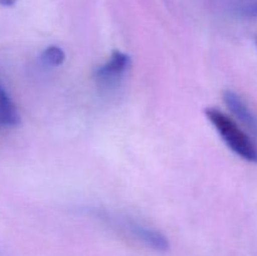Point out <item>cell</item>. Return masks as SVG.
<instances>
[{"label":"cell","instance_id":"cell-7","mask_svg":"<svg viewBox=\"0 0 257 256\" xmlns=\"http://www.w3.org/2000/svg\"><path fill=\"white\" fill-rule=\"evenodd\" d=\"M246 14L250 15V17L257 18V3H255V4H252V5H250V7L246 8Z\"/></svg>","mask_w":257,"mask_h":256},{"label":"cell","instance_id":"cell-8","mask_svg":"<svg viewBox=\"0 0 257 256\" xmlns=\"http://www.w3.org/2000/svg\"><path fill=\"white\" fill-rule=\"evenodd\" d=\"M18 0H0V5L2 7H13Z\"/></svg>","mask_w":257,"mask_h":256},{"label":"cell","instance_id":"cell-4","mask_svg":"<svg viewBox=\"0 0 257 256\" xmlns=\"http://www.w3.org/2000/svg\"><path fill=\"white\" fill-rule=\"evenodd\" d=\"M125 226L132 232V235H135L138 240L146 243L148 247H152L157 251H166L170 247L167 237L158 230L131 220L125 222Z\"/></svg>","mask_w":257,"mask_h":256},{"label":"cell","instance_id":"cell-3","mask_svg":"<svg viewBox=\"0 0 257 256\" xmlns=\"http://www.w3.org/2000/svg\"><path fill=\"white\" fill-rule=\"evenodd\" d=\"M226 107L232 112V114L257 137V117L255 113L248 108L245 100L233 90H225L222 94Z\"/></svg>","mask_w":257,"mask_h":256},{"label":"cell","instance_id":"cell-2","mask_svg":"<svg viewBox=\"0 0 257 256\" xmlns=\"http://www.w3.org/2000/svg\"><path fill=\"white\" fill-rule=\"evenodd\" d=\"M131 67V57L120 50H114L105 63L95 68L94 78L100 84H110L122 77Z\"/></svg>","mask_w":257,"mask_h":256},{"label":"cell","instance_id":"cell-9","mask_svg":"<svg viewBox=\"0 0 257 256\" xmlns=\"http://www.w3.org/2000/svg\"><path fill=\"white\" fill-rule=\"evenodd\" d=\"M256 47H257V37H256Z\"/></svg>","mask_w":257,"mask_h":256},{"label":"cell","instance_id":"cell-5","mask_svg":"<svg viewBox=\"0 0 257 256\" xmlns=\"http://www.w3.org/2000/svg\"><path fill=\"white\" fill-rule=\"evenodd\" d=\"M0 122L9 127H14L20 123L19 112L2 85H0Z\"/></svg>","mask_w":257,"mask_h":256},{"label":"cell","instance_id":"cell-1","mask_svg":"<svg viewBox=\"0 0 257 256\" xmlns=\"http://www.w3.org/2000/svg\"><path fill=\"white\" fill-rule=\"evenodd\" d=\"M205 115L213 125L221 140L233 153L247 162L257 163L256 142L230 115L216 107L206 108Z\"/></svg>","mask_w":257,"mask_h":256},{"label":"cell","instance_id":"cell-6","mask_svg":"<svg viewBox=\"0 0 257 256\" xmlns=\"http://www.w3.org/2000/svg\"><path fill=\"white\" fill-rule=\"evenodd\" d=\"M40 60L45 67L57 68L64 63L65 60V53L58 45H49L45 48L40 55Z\"/></svg>","mask_w":257,"mask_h":256}]
</instances>
